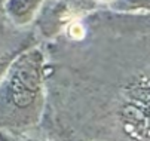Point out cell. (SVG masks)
<instances>
[{
  "label": "cell",
  "instance_id": "cell-1",
  "mask_svg": "<svg viewBox=\"0 0 150 141\" xmlns=\"http://www.w3.org/2000/svg\"><path fill=\"white\" fill-rule=\"evenodd\" d=\"M46 51L33 45L18 54L0 76V137L31 138L46 111Z\"/></svg>",
  "mask_w": 150,
  "mask_h": 141
},
{
  "label": "cell",
  "instance_id": "cell-2",
  "mask_svg": "<svg viewBox=\"0 0 150 141\" xmlns=\"http://www.w3.org/2000/svg\"><path fill=\"white\" fill-rule=\"evenodd\" d=\"M97 0H45L34 19V33L40 39L59 37L66 28L89 16L97 8Z\"/></svg>",
  "mask_w": 150,
  "mask_h": 141
},
{
  "label": "cell",
  "instance_id": "cell-3",
  "mask_svg": "<svg viewBox=\"0 0 150 141\" xmlns=\"http://www.w3.org/2000/svg\"><path fill=\"white\" fill-rule=\"evenodd\" d=\"M36 43L37 34L34 30L13 27L0 11V76L18 54Z\"/></svg>",
  "mask_w": 150,
  "mask_h": 141
},
{
  "label": "cell",
  "instance_id": "cell-4",
  "mask_svg": "<svg viewBox=\"0 0 150 141\" xmlns=\"http://www.w3.org/2000/svg\"><path fill=\"white\" fill-rule=\"evenodd\" d=\"M43 2L45 0H5L0 11L13 27L28 28L33 25Z\"/></svg>",
  "mask_w": 150,
  "mask_h": 141
},
{
  "label": "cell",
  "instance_id": "cell-5",
  "mask_svg": "<svg viewBox=\"0 0 150 141\" xmlns=\"http://www.w3.org/2000/svg\"><path fill=\"white\" fill-rule=\"evenodd\" d=\"M110 8L120 13H150V0H113Z\"/></svg>",
  "mask_w": 150,
  "mask_h": 141
},
{
  "label": "cell",
  "instance_id": "cell-6",
  "mask_svg": "<svg viewBox=\"0 0 150 141\" xmlns=\"http://www.w3.org/2000/svg\"><path fill=\"white\" fill-rule=\"evenodd\" d=\"M97 2H98V3H104V5H110L113 0H97Z\"/></svg>",
  "mask_w": 150,
  "mask_h": 141
},
{
  "label": "cell",
  "instance_id": "cell-7",
  "mask_svg": "<svg viewBox=\"0 0 150 141\" xmlns=\"http://www.w3.org/2000/svg\"><path fill=\"white\" fill-rule=\"evenodd\" d=\"M3 2H5V0H0V6H2V5H3Z\"/></svg>",
  "mask_w": 150,
  "mask_h": 141
}]
</instances>
